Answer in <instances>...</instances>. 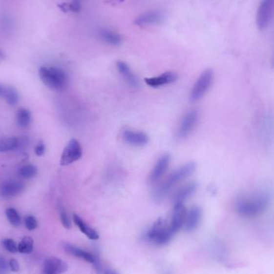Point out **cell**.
I'll use <instances>...</instances> for the list:
<instances>
[{
  "instance_id": "1",
  "label": "cell",
  "mask_w": 274,
  "mask_h": 274,
  "mask_svg": "<svg viewBox=\"0 0 274 274\" xmlns=\"http://www.w3.org/2000/svg\"><path fill=\"white\" fill-rule=\"evenodd\" d=\"M271 202V195L267 191H258L236 201L235 209L243 217H256L265 213Z\"/></svg>"
},
{
  "instance_id": "2",
  "label": "cell",
  "mask_w": 274,
  "mask_h": 274,
  "mask_svg": "<svg viewBox=\"0 0 274 274\" xmlns=\"http://www.w3.org/2000/svg\"><path fill=\"white\" fill-rule=\"evenodd\" d=\"M196 169L195 162H189L173 172L162 184L157 187L154 193L155 200H162L168 196L176 184L191 175Z\"/></svg>"
},
{
  "instance_id": "3",
  "label": "cell",
  "mask_w": 274,
  "mask_h": 274,
  "mask_svg": "<svg viewBox=\"0 0 274 274\" xmlns=\"http://www.w3.org/2000/svg\"><path fill=\"white\" fill-rule=\"evenodd\" d=\"M41 80L50 89L63 91L68 85V79L65 72L59 68L42 67L39 71Z\"/></svg>"
},
{
  "instance_id": "4",
  "label": "cell",
  "mask_w": 274,
  "mask_h": 274,
  "mask_svg": "<svg viewBox=\"0 0 274 274\" xmlns=\"http://www.w3.org/2000/svg\"><path fill=\"white\" fill-rule=\"evenodd\" d=\"M174 234L165 220L159 219L148 230V238L157 245H164L170 242Z\"/></svg>"
},
{
  "instance_id": "5",
  "label": "cell",
  "mask_w": 274,
  "mask_h": 274,
  "mask_svg": "<svg viewBox=\"0 0 274 274\" xmlns=\"http://www.w3.org/2000/svg\"><path fill=\"white\" fill-rule=\"evenodd\" d=\"M214 72L212 70L207 69L202 72L190 91L189 99L191 102H196L201 99L212 85Z\"/></svg>"
},
{
  "instance_id": "6",
  "label": "cell",
  "mask_w": 274,
  "mask_h": 274,
  "mask_svg": "<svg viewBox=\"0 0 274 274\" xmlns=\"http://www.w3.org/2000/svg\"><path fill=\"white\" fill-rule=\"evenodd\" d=\"M199 119V113L197 110L189 111L184 115L179 123V128L177 131V137L179 139H184L195 129Z\"/></svg>"
},
{
  "instance_id": "7",
  "label": "cell",
  "mask_w": 274,
  "mask_h": 274,
  "mask_svg": "<svg viewBox=\"0 0 274 274\" xmlns=\"http://www.w3.org/2000/svg\"><path fill=\"white\" fill-rule=\"evenodd\" d=\"M274 0H262L256 12V25L261 31L269 27L273 17Z\"/></svg>"
},
{
  "instance_id": "8",
  "label": "cell",
  "mask_w": 274,
  "mask_h": 274,
  "mask_svg": "<svg viewBox=\"0 0 274 274\" xmlns=\"http://www.w3.org/2000/svg\"><path fill=\"white\" fill-rule=\"evenodd\" d=\"M82 157V145L77 139H72L63 149L60 162L62 166H66L80 160Z\"/></svg>"
},
{
  "instance_id": "9",
  "label": "cell",
  "mask_w": 274,
  "mask_h": 274,
  "mask_svg": "<svg viewBox=\"0 0 274 274\" xmlns=\"http://www.w3.org/2000/svg\"><path fill=\"white\" fill-rule=\"evenodd\" d=\"M165 20V14L159 10H151L141 14L134 21V23L139 27L149 25L160 24Z\"/></svg>"
},
{
  "instance_id": "10",
  "label": "cell",
  "mask_w": 274,
  "mask_h": 274,
  "mask_svg": "<svg viewBox=\"0 0 274 274\" xmlns=\"http://www.w3.org/2000/svg\"><path fill=\"white\" fill-rule=\"evenodd\" d=\"M122 137L126 144L134 147L144 146L149 140L148 134L133 129H125Z\"/></svg>"
},
{
  "instance_id": "11",
  "label": "cell",
  "mask_w": 274,
  "mask_h": 274,
  "mask_svg": "<svg viewBox=\"0 0 274 274\" xmlns=\"http://www.w3.org/2000/svg\"><path fill=\"white\" fill-rule=\"evenodd\" d=\"M68 270V264L56 256H50L43 263V274H63Z\"/></svg>"
},
{
  "instance_id": "12",
  "label": "cell",
  "mask_w": 274,
  "mask_h": 274,
  "mask_svg": "<svg viewBox=\"0 0 274 274\" xmlns=\"http://www.w3.org/2000/svg\"><path fill=\"white\" fill-rule=\"evenodd\" d=\"M170 157L168 154L162 156L154 165V169H152L151 173L149 174V180L150 183H156L159 181L163 174L168 170L170 164Z\"/></svg>"
},
{
  "instance_id": "13",
  "label": "cell",
  "mask_w": 274,
  "mask_h": 274,
  "mask_svg": "<svg viewBox=\"0 0 274 274\" xmlns=\"http://www.w3.org/2000/svg\"><path fill=\"white\" fill-rule=\"evenodd\" d=\"M186 215L187 209L184 204H174L172 220L170 224V229L174 234L184 226Z\"/></svg>"
},
{
  "instance_id": "14",
  "label": "cell",
  "mask_w": 274,
  "mask_h": 274,
  "mask_svg": "<svg viewBox=\"0 0 274 274\" xmlns=\"http://www.w3.org/2000/svg\"><path fill=\"white\" fill-rule=\"evenodd\" d=\"M117 69L123 77L125 82L133 88H138L139 86V80L136 75L134 74L131 68L126 63L123 61H118L117 62Z\"/></svg>"
},
{
  "instance_id": "15",
  "label": "cell",
  "mask_w": 274,
  "mask_h": 274,
  "mask_svg": "<svg viewBox=\"0 0 274 274\" xmlns=\"http://www.w3.org/2000/svg\"><path fill=\"white\" fill-rule=\"evenodd\" d=\"M25 184L18 180H10L2 184L0 189V195L4 198H12L22 194Z\"/></svg>"
},
{
  "instance_id": "16",
  "label": "cell",
  "mask_w": 274,
  "mask_h": 274,
  "mask_svg": "<svg viewBox=\"0 0 274 274\" xmlns=\"http://www.w3.org/2000/svg\"><path fill=\"white\" fill-rule=\"evenodd\" d=\"M177 79H178V76L175 72H164L159 77L147 78L145 79V82L149 87L159 88L163 85L174 83Z\"/></svg>"
},
{
  "instance_id": "17",
  "label": "cell",
  "mask_w": 274,
  "mask_h": 274,
  "mask_svg": "<svg viewBox=\"0 0 274 274\" xmlns=\"http://www.w3.org/2000/svg\"><path fill=\"white\" fill-rule=\"evenodd\" d=\"M202 219V209L198 206H194L187 211L186 219H185V229L188 232L194 231L197 229Z\"/></svg>"
},
{
  "instance_id": "18",
  "label": "cell",
  "mask_w": 274,
  "mask_h": 274,
  "mask_svg": "<svg viewBox=\"0 0 274 274\" xmlns=\"http://www.w3.org/2000/svg\"><path fill=\"white\" fill-rule=\"evenodd\" d=\"M197 188V184L194 182L189 183L182 187L174 196V204H184L188 198L195 194Z\"/></svg>"
},
{
  "instance_id": "19",
  "label": "cell",
  "mask_w": 274,
  "mask_h": 274,
  "mask_svg": "<svg viewBox=\"0 0 274 274\" xmlns=\"http://www.w3.org/2000/svg\"><path fill=\"white\" fill-rule=\"evenodd\" d=\"M63 248H64L66 252H68V254L76 256L77 258L82 259V260H84L88 263H90V264H94L96 262L95 256L88 252L84 251V250L76 247L74 245L68 244V243L63 244Z\"/></svg>"
},
{
  "instance_id": "20",
  "label": "cell",
  "mask_w": 274,
  "mask_h": 274,
  "mask_svg": "<svg viewBox=\"0 0 274 274\" xmlns=\"http://www.w3.org/2000/svg\"><path fill=\"white\" fill-rule=\"evenodd\" d=\"M73 221L77 225V227L79 228L80 230L90 240H98L99 239V234L95 229L88 226L82 218L80 217L77 214H73Z\"/></svg>"
},
{
  "instance_id": "21",
  "label": "cell",
  "mask_w": 274,
  "mask_h": 274,
  "mask_svg": "<svg viewBox=\"0 0 274 274\" xmlns=\"http://www.w3.org/2000/svg\"><path fill=\"white\" fill-rule=\"evenodd\" d=\"M19 137H6L0 139V152L8 153L18 150Z\"/></svg>"
},
{
  "instance_id": "22",
  "label": "cell",
  "mask_w": 274,
  "mask_h": 274,
  "mask_svg": "<svg viewBox=\"0 0 274 274\" xmlns=\"http://www.w3.org/2000/svg\"><path fill=\"white\" fill-rule=\"evenodd\" d=\"M100 36H101L102 40L105 41L106 43H109L110 45H120L123 42V38L120 35H118L116 32H112V31H109V30H102Z\"/></svg>"
},
{
  "instance_id": "23",
  "label": "cell",
  "mask_w": 274,
  "mask_h": 274,
  "mask_svg": "<svg viewBox=\"0 0 274 274\" xmlns=\"http://www.w3.org/2000/svg\"><path fill=\"white\" fill-rule=\"evenodd\" d=\"M17 124L21 128H27L32 122V114L30 111L26 108L19 109L17 116H16Z\"/></svg>"
},
{
  "instance_id": "24",
  "label": "cell",
  "mask_w": 274,
  "mask_h": 274,
  "mask_svg": "<svg viewBox=\"0 0 274 274\" xmlns=\"http://www.w3.org/2000/svg\"><path fill=\"white\" fill-rule=\"evenodd\" d=\"M17 174L20 177L23 178L25 180L32 179L37 176V168L34 164H25L18 169Z\"/></svg>"
},
{
  "instance_id": "25",
  "label": "cell",
  "mask_w": 274,
  "mask_h": 274,
  "mask_svg": "<svg viewBox=\"0 0 274 274\" xmlns=\"http://www.w3.org/2000/svg\"><path fill=\"white\" fill-rule=\"evenodd\" d=\"M2 97H4L7 103L11 106H15L19 101V94L16 88L11 86L4 88V92Z\"/></svg>"
},
{
  "instance_id": "26",
  "label": "cell",
  "mask_w": 274,
  "mask_h": 274,
  "mask_svg": "<svg viewBox=\"0 0 274 274\" xmlns=\"http://www.w3.org/2000/svg\"><path fill=\"white\" fill-rule=\"evenodd\" d=\"M34 246V240L30 236H24L19 243L18 252L21 254H28L32 253Z\"/></svg>"
},
{
  "instance_id": "27",
  "label": "cell",
  "mask_w": 274,
  "mask_h": 274,
  "mask_svg": "<svg viewBox=\"0 0 274 274\" xmlns=\"http://www.w3.org/2000/svg\"><path fill=\"white\" fill-rule=\"evenodd\" d=\"M6 216L9 222L15 227H18L21 224V219L18 212L13 208H9L6 210Z\"/></svg>"
},
{
  "instance_id": "28",
  "label": "cell",
  "mask_w": 274,
  "mask_h": 274,
  "mask_svg": "<svg viewBox=\"0 0 274 274\" xmlns=\"http://www.w3.org/2000/svg\"><path fill=\"white\" fill-rule=\"evenodd\" d=\"M59 213L60 217H61L63 227L67 229H70L72 227V221L65 209H63V207L60 206Z\"/></svg>"
},
{
  "instance_id": "29",
  "label": "cell",
  "mask_w": 274,
  "mask_h": 274,
  "mask_svg": "<svg viewBox=\"0 0 274 274\" xmlns=\"http://www.w3.org/2000/svg\"><path fill=\"white\" fill-rule=\"evenodd\" d=\"M2 244L5 250H7L10 253H12V254H16L18 252L17 245H16V242L12 239H3Z\"/></svg>"
},
{
  "instance_id": "30",
  "label": "cell",
  "mask_w": 274,
  "mask_h": 274,
  "mask_svg": "<svg viewBox=\"0 0 274 274\" xmlns=\"http://www.w3.org/2000/svg\"><path fill=\"white\" fill-rule=\"evenodd\" d=\"M25 226L29 231H32L37 229L38 222L37 219L33 216H27L24 220Z\"/></svg>"
},
{
  "instance_id": "31",
  "label": "cell",
  "mask_w": 274,
  "mask_h": 274,
  "mask_svg": "<svg viewBox=\"0 0 274 274\" xmlns=\"http://www.w3.org/2000/svg\"><path fill=\"white\" fill-rule=\"evenodd\" d=\"M44 153H45V145H44L43 142H39L37 146L35 148L36 155L38 156V157H41V156H43L44 154Z\"/></svg>"
},
{
  "instance_id": "32",
  "label": "cell",
  "mask_w": 274,
  "mask_h": 274,
  "mask_svg": "<svg viewBox=\"0 0 274 274\" xmlns=\"http://www.w3.org/2000/svg\"><path fill=\"white\" fill-rule=\"evenodd\" d=\"M9 267L12 272H19L20 270V265L16 259L12 258L9 261Z\"/></svg>"
},
{
  "instance_id": "33",
  "label": "cell",
  "mask_w": 274,
  "mask_h": 274,
  "mask_svg": "<svg viewBox=\"0 0 274 274\" xmlns=\"http://www.w3.org/2000/svg\"><path fill=\"white\" fill-rule=\"evenodd\" d=\"M7 263L5 261L4 259L0 257V271L2 272L3 270H7Z\"/></svg>"
},
{
  "instance_id": "34",
  "label": "cell",
  "mask_w": 274,
  "mask_h": 274,
  "mask_svg": "<svg viewBox=\"0 0 274 274\" xmlns=\"http://www.w3.org/2000/svg\"><path fill=\"white\" fill-rule=\"evenodd\" d=\"M105 274H118L115 271L112 270H106L105 271Z\"/></svg>"
},
{
  "instance_id": "35",
  "label": "cell",
  "mask_w": 274,
  "mask_h": 274,
  "mask_svg": "<svg viewBox=\"0 0 274 274\" xmlns=\"http://www.w3.org/2000/svg\"><path fill=\"white\" fill-rule=\"evenodd\" d=\"M3 92H4V87L0 84V97H2L3 95Z\"/></svg>"
},
{
  "instance_id": "36",
  "label": "cell",
  "mask_w": 274,
  "mask_h": 274,
  "mask_svg": "<svg viewBox=\"0 0 274 274\" xmlns=\"http://www.w3.org/2000/svg\"><path fill=\"white\" fill-rule=\"evenodd\" d=\"M2 57V52L0 51V57Z\"/></svg>"
}]
</instances>
